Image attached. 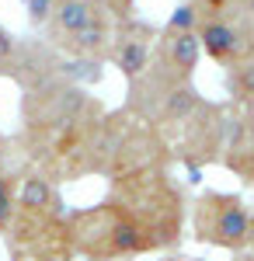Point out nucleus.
I'll list each match as a JSON object with an SVG mask.
<instances>
[{
	"label": "nucleus",
	"instance_id": "obj_10",
	"mask_svg": "<svg viewBox=\"0 0 254 261\" xmlns=\"http://www.w3.org/2000/svg\"><path fill=\"white\" fill-rule=\"evenodd\" d=\"M24 7H28V21H32L35 28H45V21L53 14L56 0H24Z\"/></svg>",
	"mask_w": 254,
	"mask_h": 261
},
{
	"label": "nucleus",
	"instance_id": "obj_4",
	"mask_svg": "<svg viewBox=\"0 0 254 261\" xmlns=\"http://www.w3.org/2000/svg\"><path fill=\"white\" fill-rule=\"evenodd\" d=\"M101 18H112L105 0H59L45 21V42L56 49L59 42H66L70 35L84 32L87 24H94Z\"/></svg>",
	"mask_w": 254,
	"mask_h": 261
},
{
	"label": "nucleus",
	"instance_id": "obj_5",
	"mask_svg": "<svg viewBox=\"0 0 254 261\" xmlns=\"http://www.w3.org/2000/svg\"><path fill=\"white\" fill-rule=\"evenodd\" d=\"M198 105H202V94H198L195 81L177 84V87H171L167 94H160V101L154 105L146 125H154V129H181V125L198 112Z\"/></svg>",
	"mask_w": 254,
	"mask_h": 261
},
{
	"label": "nucleus",
	"instance_id": "obj_7",
	"mask_svg": "<svg viewBox=\"0 0 254 261\" xmlns=\"http://www.w3.org/2000/svg\"><path fill=\"white\" fill-rule=\"evenodd\" d=\"M226 91L240 108H254V56L226 66Z\"/></svg>",
	"mask_w": 254,
	"mask_h": 261
},
{
	"label": "nucleus",
	"instance_id": "obj_9",
	"mask_svg": "<svg viewBox=\"0 0 254 261\" xmlns=\"http://www.w3.org/2000/svg\"><path fill=\"white\" fill-rule=\"evenodd\" d=\"M14 223V185L0 171V230H11Z\"/></svg>",
	"mask_w": 254,
	"mask_h": 261
},
{
	"label": "nucleus",
	"instance_id": "obj_2",
	"mask_svg": "<svg viewBox=\"0 0 254 261\" xmlns=\"http://www.w3.org/2000/svg\"><path fill=\"white\" fill-rule=\"evenodd\" d=\"M195 237L213 247H226V251H240L254 241V213L247 202L230 192H206L195 202Z\"/></svg>",
	"mask_w": 254,
	"mask_h": 261
},
{
	"label": "nucleus",
	"instance_id": "obj_14",
	"mask_svg": "<svg viewBox=\"0 0 254 261\" xmlns=\"http://www.w3.org/2000/svg\"><path fill=\"white\" fill-rule=\"evenodd\" d=\"M56 4H59V0H56Z\"/></svg>",
	"mask_w": 254,
	"mask_h": 261
},
{
	"label": "nucleus",
	"instance_id": "obj_6",
	"mask_svg": "<svg viewBox=\"0 0 254 261\" xmlns=\"http://www.w3.org/2000/svg\"><path fill=\"white\" fill-rule=\"evenodd\" d=\"M112 39H115V18H101L94 24H87L84 32L77 35H70L66 42H59L56 53L63 56H70V60H108V53H112Z\"/></svg>",
	"mask_w": 254,
	"mask_h": 261
},
{
	"label": "nucleus",
	"instance_id": "obj_8",
	"mask_svg": "<svg viewBox=\"0 0 254 261\" xmlns=\"http://www.w3.org/2000/svg\"><path fill=\"white\" fill-rule=\"evenodd\" d=\"M198 24H202V18H198L195 4L185 0V4H177V7H174V14L167 18V24H164L160 32H198Z\"/></svg>",
	"mask_w": 254,
	"mask_h": 261
},
{
	"label": "nucleus",
	"instance_id": "obj_1",
	"mask_svg": "<svg viewBox=\"0 0 254 261\" xmlns=\"http://www.w3.org/2000/svg\"><path fill=\"white\" fill-rule=\"evenodd\" d=\"M177 230L181 195L171 174H164L160 167L118 174L115 192L108 199L66 220V233L80 244V251L94 258H122L174 244Z\"/></svg>",
	"mask_w": 254,
	"mask_h": 261
},
{
	"label": "nucleus",
	"instance_id": "obj_12",
	"mask_svg": "<svg viewBox=\"0 0 254 261\" xmlns=\"http://www.w3.org/2000/svg\"><path fill=\"white\" fill-rule=\"evenodd\" d=\"M240 178H244V181H251V185H254V157H251V161H247V167L240 171Z\"/></svg>",
	"mask_w": 254,
	"mask_h": 261
},
{
	"label": "nucleus",
	"instance_id": "obj_11",
	"mask_svg": "<svg viewBox=\"0 0 254 261\" xmlns=\"http://www.w3.org/2000/svg\"><path fill=\"white\" fill-rule=\"evenodd\" d=\"M108 4V11H112V18L122 21V18H133V7H136V0H105Z\"/></svg>",
	"mask_w": 254,
	"mask_h": 261
},
{
	"label": "nucleus",
	"instance_id": "obj_13",
	"mask_svg": "<svg viewBox=\"0 0 254 261\" xmlns=\"http://www.w3.org/2000/svg\"><path fill=\"white\" fill-rule=\"evenodd\" d=\"M240 11H244V14L254 21V0H244V4H240Z\"/></svg>",
	"mask_w": 254,
	"mask_h": 261
},
{
	"label": "nucleus",
	"instance_id": "obj_3",
	"mask_svg": "<svg viewBox=\"0 0 254 261\" xmlns=\"http://www.w3.org/2000/svg\"><path fill=\"white\" fill-rule=\"evenodd\" d=\"M154 28L139 24L136 18H122L115 21V39H112V53L108 60L118 73L125 77V84L139 81L150 66V53H154Z\"/></svg>",
	"mask_w": 254,
	"mask_h": 261
}]
</instances>
